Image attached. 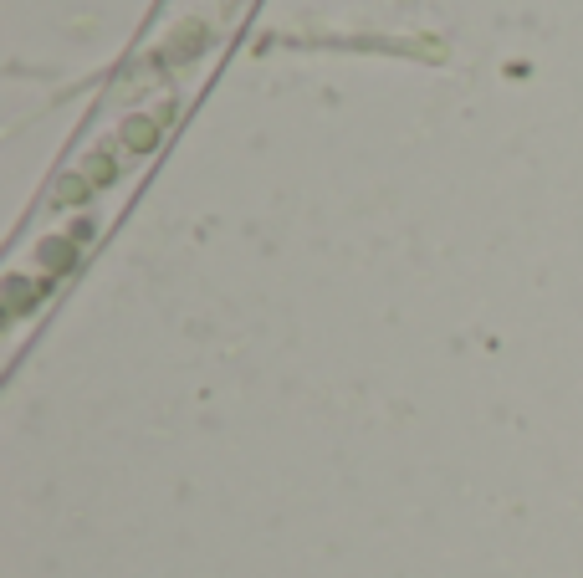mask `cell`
<instances>
[{"label":"cell","mask_w":583,"mask_h":578,"mask_svg":"<svg viewBox=\"0 0 583 578\" xmlns=\"http://www.w3.org/2000/svg\"><path fill=\"white\" fill-rule=\"evenodd\" d=\"M256 0H159L103 98L57 159L0 261V369H16L77 272L128 215L179 123L190 118Z\"/></svg>","instance_id":"1"}]
</instances>
